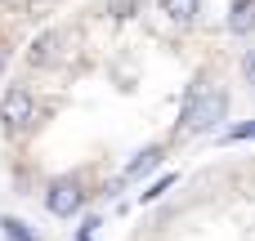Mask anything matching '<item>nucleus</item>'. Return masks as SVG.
I'll return each mask as SVG.
<instances>
[{"label":"nucleus","instance_id":"nucleus-1","mask_svg":"<svg viewBox=\"0 0 255 241\" xmlns=\"http://www.w3.org/2000/svg\"><path fill=\"white\" fill-rule=\"evenodd\" d=\"M229 112V94L224 89H202L193 85L188 98H184V112H179V134H206L224 121Z\"/></svg>","mask_w":255,"mask_h":241},{"label":"nucleus","instance_id":"nucleus-2","mask_svg":"<svg viewBox=\"0 0 255 241\" xmlns=\"http://www.w3.org/2000/svg\"><path fill=\"white\" fill-rule=\"evenodd\" d=\"M31 116H36L31 89H27V85H13V89L0 98V121H4V130H9V134H22V130L31 125Z\"/></svg>","mask_w":255,"mask_h":241},{"label":"nucleus","instance_id":"nucleus-3","mask_svg":"<svg viewBox=\"0 0 255 241\" xmlns=\"http://www.w3.org/2000/svg\"><path fill=\"white\" fill-rule=\"evenodd\" d=\"M81 183L76 179H54L49 188H45V210L49 215H58V219H72L76 210H81Z\"/></svg>","mask_w":255,"mask_h":241},{"label":"nucleus","instance_id":"nucleus-4","mask_svg":"<svg viewBox=\"0 0 255 241\" xmlns=\"http://www.w3.org/2000/svg\"><path fill=\"white\" fill-rule=\"evenodd\" d=\"M229 31H233V36H251L255 31V0H233V9H229Z\"/></svg>","mask_w":255,"mask_h":241},{"label":"nucleus","instance_id":"nucleus-5","mask_svg":"<svg viewBox=\"0 0 255 241\" xmlns=\"http://www.w3.org/2000/svg\"><path fill=\"white\" fill-rule=\"evenodd\" d=\"M161 9H166V18H170V22H179V27H188V22L197 18V9H202V0H161Z\"/></svg>","mask_w":255,"mask_h":241},{"label":"nucleus","instance_id":"nucleus-6","mask_svg":"<svg viewBox=\"0 0 255 241\" xmlns=\"http://www.w3.org/2000/svg\"><path fill=\"white\" fill-rule=\"evenodd\" d=\"M161 165V148H143L130 165H126V179H139V174H148V170H157Z\"/></svg>","mask_w":255,"mask_h":241},{"label":"nucleus","instance_id":"nucleus-7","mask_svg":"<svg viewBox=\"0 0 255 241\" xmlns=\"http://www.w3.org/2000/svg\"><path fill=\"white\" fill-rule=\"evenodd\" d=\"M0 233H4L9 241H40V237H36V228H27V224L13 219V215H0Z\"/></svg>","mask_w":255,"mask_h":241},{"label":"nucleus","instance_id":"nucleus-8","mask_svg":"<svg viewBox=\"0 0 255 241\" xmlns=\"http://www.w3.org/2000/svg\"><path fill=\"white\" fill-rule=\"evenodd\" d=\"M54 45H58V36L49 31V36H40L36 45H31V63H49L54 58Z\"/></svg>","mask_w":255,"mask_h":241},{"label":"nucleus","instance_id":"nucleus-9","mask_svg":"<svg viewBox=\"0 0 255 241\" xmlns=\"http://www.w3.org/2000/svg\"><path fill=\"white\" fill-rule=\"evenodd\" d=\"M229 143H242V139H255V121H242V125H233L229 134H224Z\"/></svg>","mask_w":255,"mask_h":241},{"label":"nucleus","instance_id":"nucleus-10","mask_svg":"<svg viewBox=\"0 0 255 241\" xmlns=\"http://www.w3.org/2000/svg\"><path fill=\"white\" fill-rule=\"evenodd\" d=\"M170 183H175V174H161V179H157V183H152V188L143 192V201H157L161 192H170Z\"/></svg>","mask_w":255,"mask_h":241},{"label":"nucleus","instance_id":"nucleus-11","mask_svg":"<svg viewBox=\"0 0 255 241\" xmlns=\"http://www.w3.org/2000/svg\"><path fill=\"white\" fill-rule=\"evenodd\" d=\"M242 80H247V85H255V45L242 54Z\"/></svg>","mask_w":255,"mask_h":241},{"label":"nucleus","instance_id":"nucleus-12","mask_svg":"<svg viewBox=\"0 0 255 241\" xmlns=\"http://www.w3.org/2000/svg\"><path fill=\"white\" fill-rule=\"evenodd\" d=\"M94 233H99V219L90 215V219H85V224L76 228V241H94Z\"/></svg>","mask_w":255,"mask_h":241},{"label":"nucleus","instance_id":"nucleus-13","mask_svg":"<svg viewBox=\"0 0 255 241\" xmlns=\"http://www.w3.org/2000/svg\"><path fill=\"white\" fill-rule=\"evenodd\" d=\"M4 63H9V49H4V40H0V72H4Z\"/></svg>","mask_w":255,"mask_h":241}]
</instances>
